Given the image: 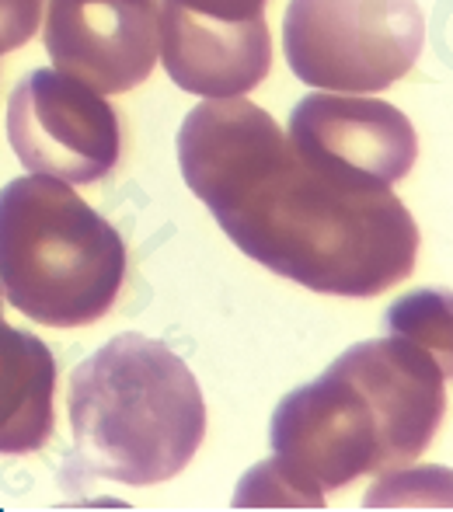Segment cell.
Returning a JSON list of instances; mask_svg holds the SVG:
<instances>
[{
	"instance_id": "8fae6325",
	"label": "cell",
	"mask_w": 453,
	"mask_h": 512,
	"mask_svg": "<svg viewBox=\"0 0 453 512\" xmlns=\"http://www.w3.org/2000/svg\"><path fill=\"white\" fill-rule=\"evenodd\" d=\"M46 0H0V53L21 49L39 32Z\"/></svg>"
},
{
	"instance_id": "ba28073f",
	"label": "cell",
	"mask_w": 453,
	"mask_h": 512,
	"mask_svg": "<svg viewBox=\"0 0 453 512\" xmlns=\"http://www.w3.org/2000/svg\"><path fill=\"white\" fill-rule=\"evenodd\" d=\"M286 140L321 175L363 189H391L419 157V136L401 108L342 91L300 98Z\"/></svg>"
},
{
	"instance_id": "7a4b0ae2",
	"label": "cell",
	"mask_w": 453,
	"mask_h": 512,
	"mask_svg": "<svg viewBox=\"0 0 453 512\" xmlns=\"http://www.w3.org/2000/svg\"><path fill=\"white\" fill-rule=\"evenodd\" d=\"M450 349L408 331L356 342L272 415V457L237 488L234 506H325L366 474L408 467L447 411Z\"/></svg>"
},
{
	"instance_id": "3957f363",
	"label": "cell",
	"mask_w": 453,
	"mask_h": 512,
	"mask_svg": "<svg viewBox=\"0 0 453 512\" xmlns=\"http://www.w3.org/2000/svg\"><path fill=\"white\" fill-rule=\"evenodd\" d=\"M74 464L147 488L189 467L206 439V401L182 356L136 331L109 338L70 377Z\"/></svg>"
},
{
	"instance_id": "9c48e42d",
	"label": "cell",
	"mask_w": 453,
	"mask_h": 512,
	"mask_svg": "<svg viewBox=\"0 0 453 512\" xmlns=\"http://www.w3.org/2000/svg\"><path fill=\"white\" fill-rule=\"evenodd\" d=\"M46 49L60 74L98 95L140 88L161 53L157 0H49Z\"/></svg>"
},
{
	"instance_id": "277c9868",
	"label": "cell",
	"mask_w": 453,
	"mask_h": 512,
	"mask_svg": "<svg viewBox=\"0 0 453 512\" xmlns=\"http://www.w3.org/2000/svg\"><path fill=\"white\" fill-rule=\"evenodd\" d=\"M126 279V244L67 182L14 178L0 189L4 300L46 328H84L112 310Z\"/></svg>"
},
{
	"instance_id": "8992f818",
	"label": "cell",
	"mask_w": 453,
	"mask_h": 512,
	"mask_svg": "<svg viewBox=\"0 0 453 512\" xmlns=\"http://www.w3.org/2000/svg\"><path fill=\"white\" fill-rule=\"evenodd\" d=\"M7 140L28 175L88 185L119 164L122 133L112 105L60 70H32L7 102Z\"/></svg>"
},
{
	"instance_id": "52a82bcc",
	"label": "cell",
	"mask_w": 453,
	"mask_h": 512,
	"mask_svg": "<svg viewBox=\"0 0 453 512\" xmlns=\"http://www.w3.org/2000/svg\"><path fill=\"white\" fill-rule=\"evenodd\" d=\"M269 0H161V60L182 91L237 98L269 77Z\"/></svg>"
},
{
	"instance_id": "30bf717a",
	"label": "cell",
	"mask_w": 453,
	"mask_h": 512,
	"mask_svg": "<svg viewBox=\"0 0 453 512\" xmlns=\"http://www.w3.org/2000/svg\"><path fill=\"white\" fill-rule=\"evenodd\" d=\"M0 286V453H39L53 439L56 359L39 335L4 321Z\"/></svg>"
},
{
	"instance_id": "5b68a950",
	"label": "cell",
	"mask_w": 453,
	"mask_h": 512,
	"mask_svg": "<svg viewBox=\"0 0 453 512\" xmlns=\"http://www.w3.org/2000/svg\"><path fill=\"white\" fill-rule=\"evenodd\" d=\"M422 46L426 14L415 0H290L286 7V63L318 91H387L415 67Z\"/></svg>"
},
{
	"instance_id": "6da1fadb",
	"label": "cell",
	"mask_w": 453,
	"mask_h": 512,
	"mask_svg": "<svg viewBox=\"0 0 453 512\" xmlns=\"http://www.w3.org/2000/svg\"><path fill=\"white\" fill-rule=\"evenodd\" d=\"M178 168L224 234L314 293L370 300L412 276L419 227L391 189L321 175L258 105L203 98L178 129Z\"/></svg>"
}]
</instances>
